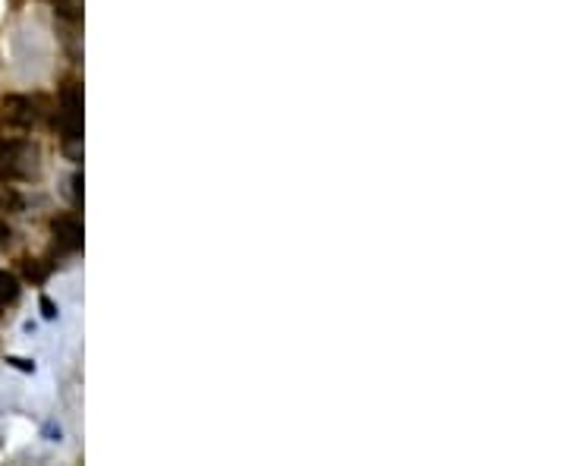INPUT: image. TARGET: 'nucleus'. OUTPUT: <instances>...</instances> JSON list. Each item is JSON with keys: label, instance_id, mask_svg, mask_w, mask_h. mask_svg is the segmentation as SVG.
Segmentation results:
<instances>
[{"label": "nucleus", "instance_id": "1", "mask_svg": "<svg viewBox=\"0 0 567 466\" xmlns=\"http://www.w3.org/2000/svg\"><path fill=\"white\" fill-rule=\"evenodd\" d=\"M41 173L38 161V145L28 139H6L0 142V180L10 183H26Z\"/></svg>", "mask_w": 567, "mask_h": 466}, {"label": "nucleus", "instance_id": "2", "mask_svg": "<svg viewBox=\"0 0 567 466\" xmlns=\"http://www.w3.org/2000/svg\"><path fill=\"white\" fill-rule=\"evenodd\" d=\"M54 126L63 136V142H79L82 139V85L79 82H63L60 98H57V114Z\"/></svg>", "mask_w": 567, "mask_h": 466}, {"label": "nucleus", "instance_id": "3", "mask_svg": "<svg viewBox=\"0 0 567 466\" xmlns=\"http://www.w3.org/2000/svg\"><path fill=\"white\" fill-rule=\"evenodd\" d=\"M50 233H54V246L60 252L82 249V224H79L76 215H57L50 221Z\"/></svg>", "mask_w": 567, "mask_h": 466}, {"label": "nucleus", "instance_id": "4", "mask_svg": "<svg viewBox=\"0 0 567 466\" xmlns=\"http://www.w3.org/2000/svg\"><path fill=\"white\" fill-rule=\"evenodd\" d=\"M0 116H4L6 126L28 129V126H35V120H38V111H35V101L26 98V94H6L4 114Z\"/></svg>", "mask_w": 567, "mask_h": 466}, {"label": "nucleus", "instance_id": "5", "mask_svg": "<svg viewBox=\"0 0 567 466\" xmlns=\"http://www.w3.org/2000/svg\"><path fill=\"white\" fill-rule=\"evenodd\" d=\"M19 293H23V287H19L16 274H13V271H0V309H6V305L16 303Z\"/></svg>", "mask_w": 567, "mask_h": 466}, {"label": "nucleus", "instance_id": "6", "mask_svg": "<svg viewBox=\"0 0 567 466\" xmlns=\"http://www.w3.org/2000/svg\"><path fill=\"white\" fill-rule=\"evenodd\" d=\"M23 271H26V278L32 281V283H41L50 274V265H41L38 259H28L26 265H23Z\"/></svg>", "mask_w": 567, "mask_h": 466}, {"label": "nucleus", "instance_id": "7", "mask_svg": "<svg viewBox=\"0 0 567 466\" xmlns=\"http://www.w3.org/2000/svg\"><path fill=\"white\" fill-rule=\"evenodd\" d=\"M41 309H45V318H54L57 312H54V303L50 300H41Z\"/></svg>", "mask_w": 567, "mask_h": 466}]
</instances>
